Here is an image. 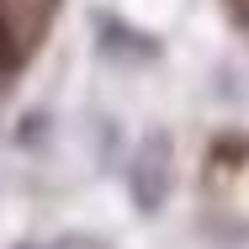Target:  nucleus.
Returning a JSON list of instances; mask_svg holds the SVG:
<instances>
[{
	"mask_svg": "<svg viewBox=\"0 0 249 249\" xmlns=\"http://www.w3.org/2000/svg\"><path fill=\"white\" fill-rule=\"evenodd\" d=\"M170 143L164 138H149L143 143V154H138V164H133V201L143 207V212H154L159 201H164V186H170Z\"/></svg>",
	"mask_w": 249,
	"mask_h": 249,
	"instance_id": "obj_1",
	"label": "nucleus"
}]
</instances>
